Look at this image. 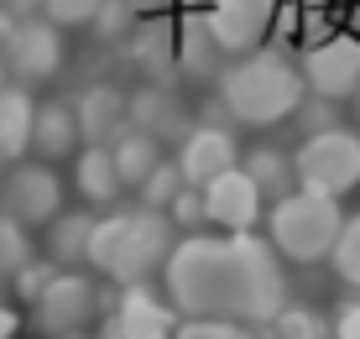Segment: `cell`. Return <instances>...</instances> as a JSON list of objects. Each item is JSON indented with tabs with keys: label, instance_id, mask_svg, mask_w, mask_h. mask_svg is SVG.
<instances>
[{
	"label": "cell",
	"instance_id": "f1b7e54d",
	"mask_svg": "<svg viewBox=\"0 0 360 339\" xmlns=\"http://www.w3.org/2000/svg\"><path fill=\"white\" fill-rule=\"evenodd\" d=\"M99 6H105V0H37V16L63 32V27H89Z\"/></svg>",
	"mask_w": 360,
	"mask_h": 339
},
{
	"label": "cell",
	"instance_id": "1f68e13d",
	"mask_svg": "<svg viewBox=\"0 0 360 339\" xmlns=\"http://www.w3.org/2000/svg\"><path fill=\"white\" fill-rule=\"evenodd\" d=\"M53 277H58V267H53V261L32 256V261H27V267H21L16 277H11V282H16V298H21V303H27V308H32L37 298H42V287L53 282Z\"/></svg>",
	"mask_w": 360,
	"mask_h": 339
},
{
	"label": "cell",
	"instance_id": "ab89813d",
	"mask_svg": "<svg viewBox=\"0 0 360 339\" xmlns=\"http://www.w3.org/2000/svg\"><path fill=\"white\" fill-rule=\"evenodd\" d=\"M0 172H6V157H0Z\"/></svg>",
	"mask_w": 360,
	"mask_h": 339
},
{
	"label": "cell",
	"instance_id": "9c48e42d",
	"mask_svg": "<svg viewBox=\"0 0 360 339\" xmlns=\"http://www.w3.org/2000/svg\"><path fill=\"white\" fill-rule=\"evenodd\" d=\"M297 79H303V94H314V99H329V105L350 99L360 89V37H350V32L319 37L297 63Z\"/></svg>",
	"mask_w": 360,
	"mask_h": 339
},
{
	"label": "cell",
	"instance_id": "ba28073f",
	"mask_svg": "<svg viewBox=\"0 0 360 339\" xmlns=\"http://www.w3.org/2000/svg\"><path fill=\"white\" fill-rule=\"evenodd\" d=\"M63 58H68L63 32L47 27L42 16L16 21V27H11V37L0 42V68L16 79V89H32V84L58 79V73H63Z\"/></svg>",
	"mask_w": 360,
	"mask_h": 339
},
{
	"label": "cell",
	"instance_id": "7a4b0ae2",
	"mask_svg": "<svg viewBox=\"0 0 360 339\" xmlns=\"http://www.w3.org/2000/svg\"><path fill=\"white\" fill-rule=\"evenodd\" d=\"M297 99H303V79L282 47H256L219 68V110H230L240 125H256V131L282 125L292 120Z\"/></svg>",
	"mask_w": 360,
	"mask_h": 339
},
{
	"label": "cell",
	"instance_id": "8fae6325",
	"mask_svg": "<svg viewBox=\"0 0 360 339\" xmlns=\"http://www.w3.org/2000/svg\"><path fill=\"white\" fill-rule=\"evenodd\" d=\"M172 167H178L183 188H204V183H214L219 172L240 167V141H235L230 125H209L204 120V125H193V131L178 141Z\"/></svg>",
	"mask_w": 360,
	"mask_h": 339
},
{
	"label": "cell",
	"instance_id": "74e56055",
	"mask_svg": "<svg viewBox=\"0 0 360 339\" xmlns=\"http://www.w3.org/2000/svg\"><path fill=\"white\" fill-rule=\"evenodd\" d=\"M63 339H89V334H63Z\"/></svg>",
	"mask_w": 360,
	"mask_h": 339
},
{
	"label": "cell",
	"instance_id": "f35d334b",
	"mask_svg": "<svg viewBox=\"0 0 360 339\" xmlns=\"http://www.w3.org/2000/svg\"><path fill=\"white\" fill-rule=\"evenodd\" d=\"M0 89H6V68H0Z\"/></svg>",
	"mask_w": 360,
	"mask_h": 339
},
{
	"label": "cell",
	"instance_id": "f546056e",
	"mask_svg": "<svg viewBox=\"0 0 360 339\" xmlns=\"http://www.w3.org/2000/svg\"><path fill=\"white\" fill-rule=\"evenodd\" d=\"M292 120H297V131H303V141H308V136H324V131L340 125V105L303 94V99H297V110H292Z\"/></svg>",
	"mask_w": 360,
	"mask_h": 339
},
{
	"label": "cell",
	"instance_id": "52a82bcc",
	"mask_svg": "<svg viewBox=\"0 0 360 339\" xmlns=\"http://www.w3.org/2000/svg\"><path fill=\"white\" fill-rule=\"evenodd\" d=\"M99 313V282L84 271H58L42 287V298L32 303V329L42 339H63V334H89Z\"/></svg>",
	"mask_w": 360,
	"mask_h": 339
},
{
	"label": "cell",
	"instance_id": "2e32d148",
	"mask_svg": "<svg viewBox=\"0 0 360 339\" xmlns=\"http://www.w3.org/2000/svg\"><path fill=\"white\" fill-rule=\"evenodd\" d=\"M27 152H32V162H47V167L79 152V125H73L68 99H42V105H32Z\"/></svg>",
	"mask_w": 360,
	"mask_h": 339
},
{
	"label": "cell",
	"instance_id": "d4e9b609",
	"mask_svg": "<svg viewBox=\"0 0 360 339\" xmlns=\"http://www.w3.org/2000/svg\"><path fill=\"white\" fill-rule=\"evenodd\" d=\"M136 27H141V6H136V0H105V6L94 11V21H89V32L99 42H126Z\"/></svg>",
	"mask_w": 360,
	"mask_h": 339
},
{
	"label": "cell",
	"instance_id": "4dcf8cb0",
	"mask_svg": "<svg viewBox=\"0 0 360 339\" xmlns=\"http://www.w3.org/2000/svg\"><path fill=\"white\" fill-rule=\"evenodd\" d=\"M172 339H266L262 329H240V324H209V319H178Z\"/></svg>",
	"mask_w": 360,
	"mask_h": 339
},
{
	"label": "cell",
	"instance_id": "4fadbf2b",
	"mask_svg": "<svg viewBox=\"0 0 360 339\" xmlns=\"http://www.w3.org/2000/svg\"><path fill=\"white\" fill-rule=\"evenodd\" d=\"M178 313L167 308V298H157L146 282L120 287L105 319V339H172Z\"/></svg>",
	"mask_w": 360,
	"mask_h": 339
},
{
	"label": "cell",
	"instance_id": "3957f363",
	"mask_svg": "<svg viewBox=\"0 0 360 339\" xmlns=\"http://www.w3.org/2000/svg\"><path fill=\"white\" fill-rule=\"evenodd\" d=\"M167 250H172L167 215H152V209L136 204V209H115V215L94 219L84 267H94L99 277H110L115 287H136L152 271H162Z\"/></svg>",
	"mask_w": 360,
	"mask_h": 339
},
{
	"label": "cell",
	"instance_id": "4316f807",
	"mask_svg": "<svg viewBox=\"0 0 360 339\" xmlns=\"http://www.w3.org/2000/svg\"><path fill=\"white\" fill-rule=\"evenodd\" d=\"M32 256H37V250H32V235L21 230V224H11L6 215H0V282H11V277H16V271L27 267Z\"/></svg>",
	"mask_w": 360,
	"mask_h": 339
},
{
	"label": "cell",
	"instance_id": "8992f818",
	"mask_svg": "<svg viewBox=\"0 0 360 339\" xmlns=\"http://www.w3.org/2000/svg\"><path fill=\"white\" fill-rule=\"evenodd\" d=\"M0 215L21 230H47L63 215V178L47 162H11L0 172Z\"/></svg>",
	"mask_w": 360,
	"mask_h": 339
},
{
	"label": "cell",
	"instance_id": "484cf974",
	"mask_svg": "<svg viewBox=\"0 0 360 339\" xmlns=\"http://www.w3.org/2000/svg\"><path fill=\"white\" fill-rule=\"evenodd\" d=\"M329 267H334V277H340L345 287L360 293V215H345L340 241H334V250H329Z\"/></svg>",
	"mask_w": 360,
	"mask_h": 339
},
{
	"label": "cell",
	"instance_id": "d590c367",
	"mask_svg": "<svg viewBox=\"0 0 360 339\" xmlns=\"http://www.w3.org/2000/svg\"><path fill=\"white\" fill-rule=\"evenodd\" d=\"M16 324H21V319H16V313H11L6 303H0V339H11V334H16Z\"/></svg>",
	"mask_w": 360,
	"mask_h": 339
},
{
	"label": "cell",
	"instance_id": "5b68a950",
	"mask_svg": "<svg viewBox=\"0 0 360 339\" xmlns=\"http://www.w3.org/2000/svg\"><path fill=\"white\" fill-rule=\"evenodd\" d=\"M288 157H292V188L297 193H319V198L340 204L360 183V136L345 131V125L297 141V152H288Z\"/></svg>",
	"mask_w": 360,
	"mask_h": 339
},
{
	"label": "cell",
	"instance_id": "d6986e66",
	"mask_svg": "<svg viewBox=\"0 0 360 339\" xmlns=\"http://www.w3.org/2000/svg\"><path fill=\"white\" fill-rule=\"evenodd\" d=\"M105 152H110V167H115L120 188H141V183L152 178V172L162 167V162H167V157H162V146H157L152 136L131 131V125H126V131H120L115 141L105 146Z\"/></svg>",
	"mask_w": 360,
	"mask_h": 339
},
{
	"label": "cell",
	"instance_id": "30bf717a",
	"mask_svg": "<svg viewBox=\"0 0 360 339\" xmlns=\"http://www.w3.org/2000/svg\"><path fill=\"white\" fill-rule=\"evenodd\" d=\"M198 16H204V32H209V42H214L219 53L245 58L277 27V0H209Z\"/></svg>",
	"mask_w": 360,
	"mask_h": 339
},
{
	"label": "cell",
	"instance_id": "277c9868",
	"mask_svg": "<svg viewBox=\"0 0 360 339\" xmlns=\"http://www.w3.org/2000/svg\"><path fill=\"white\" fill-rule=\"evenodd\" d=\"M340 224H345V209L334 198H319V193H292L277 198L266 209V245L277 261H297V267H314V261H329L334 241H340Z\"/></svg>",
	"mask_w": 360,
	"mask_h": 339
},
{
	"label": "cell",
	"instance_id": "7c38bea8",
	"mask_svg": "<svg viewBox=\"0 0 360 339\" xmlns=\"http://www.w3.org/2000/svg\"><path fill=\"white\" fill-rule=\"evenodd\" d=\"M198 198H204V224H214V230H225V235H251L256 224L266 219L262 193L251 188V178H245L240 167H230V172H219L214 183H204Z\"/></svg>",
	"mask_w": 360,
	"mask_h": 339
},
{
	"label": "cell",
	"instance_id": "d6a6232c",
	"mask_svg": "<svg viewBox=\"0 0 360 339\" xmlns=\"http://www.w3.org/2000/svg\"><path fill=\"white\" fill-rule=\"evenodd\" d=\"M167 224H172V230H188V235L204 224V198H198V188H178V193H172Z\"/></svg>",
	"mask_w": 360,
	"mask_h": 339
},
{
	"label": "cell",
	"instance_id": "ac0fdd59",
	"mask_svg": "<svg viewBox=\"0 0 360 339\" xmlns=\"http://www.w3.org/2000/svg\"><path fill=\"white\" fill-rule=\"evenodd\" d=\"M89 209H63L53 224H47V241H42V261H53L58 271H79L84 256H89V235H94Z\"/></svg>",
	"mask_w": 360,
	"mask_h": 339
},
{
	"label": "cell",
	"instance_id": "836d02e7",
	"mask_svg": "<svg viewBox=\"0 0 360 339\" xmlns=\"http://www.w3.org/2000/svg\"><path fill=\"white\" fill-rule=\"evenodd\" d=\"M324 329H329V339H360V293H350V298L334 303V313L324 319Z\"/></svg>",
	"mask_w": 360,
	"mask_h": 339
},
{
	"label": "cell",
	"instance_id": "8d00e7d4",
	"mask_svg": "<svg viewBox=\"0 0 360 339\" xmlns=\"http://www.w3.org/2000/svg\"><path fill=\"white\" fill-rule=\"evenodd\" d=\"M350 99H355V120H360V89H355V94H350Z\"/></svg>",
	"mask_w": 360,
	"mask_h": 339
},
{
	"label": "cell",
	"instance_id": "6da1fadb",
	"mask_svg": "<svg viewBox=\"0 0 360 339\" xmlns=\"http://www.w3.org/2000/svg\"><path fill=\"white\" fill-rule=\"evenodd\" d=\"M162 293L178 319L266 329L288 303V271L256 235H183L162 261Z\"/></svg>",
	"mask_w": 360,
	"mask_h": 339
},
{
	"label": "cell",
	"instance_id": "e0dca14e",
	"mask_svg": "<svg viewBox=\"0 0 360 339\" xmlns=\"http://www.w3.org/2000/svg\"><path fill=\"white\" fill-rule=\"evenodd\" d=\"M126 58L146 73V84H178V27L172 21H141L126 37Z\"/></svg>",
	"mask_w": 360,
	"mask_h": 339
},
{
	"label": "cell",
	"instance_id": "9a60e30c",
	"mask_svg": "<svg viewBox=\"0 0 360 339\" xmlns=\"http://www.w3.org/2000/svg\"><path fill=\"white\" fill-rule=\"evenodd\" d=\"M73 125H79V146H110L126 131V89L120 84H84L68 99Z\"/></svg>",
	"mask_w": 360,
	"mask_h": 339
},
{
	"label": "cell",
	"instance_id": "cb8c5ba5",
	"mask_svg": "<svg viewBox=\"0 0 360 339\" xmlns=\"http://www.w3.org/2000/svg\"><path fill=\"white\" fill-rule=\"evenodd\" d=\"M262 334H266V339H329L324 313L308 308V303H292V298L266 319V329H262Z\"/></svg>",
	"mask_w": 360,
	"mask_h": 339
},
{
	"label": "cell",
	"instance_id": "7402d4cb",
	"mask_svg": "<svg viewBox=\"0 0 360 339\" xmlns=\"http://www.w3.org/2000/svg\"><path fill=\"white\" fill-rule=\"evenodd\" d=\"M32 105L37 99L27 89H16V84H6L0 89V157L16 162L27 152V131H32Z\"/></svg>",
	"mask_w": 360,
	"mask_h": 339
},
{
	"label": "cell",
	"instance_id": "44dd1931",
	"mask_svg": "<svg viewBox=\"0 0 360 339\" xmlns=\"http://www.w3.org/2000/svg\"><path fill=\"white\" fill-rule=\"evenodd\" d=\"M240 172L251 178V188L262 193V204H277V198L292 193V157L277 152V146H256V152H240Z\"/></svg>",
	"mask_w": 360,
	"mask_h": 339
},
{
	"label": "cell",
	"instance_id": "5bb4252c",
	"mask_svg": "<svg viewBox=\"0 0 360 339\" xmlns=\"http://www.w3.org/2000/svg\"><path fill=\"white\" fill-rule=\"evenodd\" d=\"M126 125L141 136H152L157 146L167 141H183V136L193 131V110L183 105L178 89H167V84H141L136 94H126Z\"/></svg>",
	"mask_w": 360,
	"mask_h": 339
},
{
	"label": "cell",
	"instance_id": "603a6c76",
	"mask_svg": "<svg viewBox=\"0 0 360 339\" xmlns=\"http://www.w3.org/2000/svg\"><path fill=\"white\" fill-rule=\"evenodd\" d=\"M214 58H219V47L209 42V32H204V16L198 11H188L183 16V27H178V68H188V73H219L214 68Z\"/></svg>",
	"mask_w": 360,
	"mask_h": 339
},
{
	"label": "cell",
	"instance_id": "83f0119b",
	"mask_svg": "<svg viewBox=\"0 0 360 339\" xmlns=\"http://www.w3.org/2000/svg\"><path fill=\"white\" fill-rule=\"evenodd\" d=\"M178 188H183V178H178V167H172V157H167L152 178L136 188V204L152 209V215H167V204H172V193H178Z\"/></svg>",
	"mask_w": 360,
	"mask_h": 339
},
{
	"label": "cell",
	"instance_id": "ffe728a7",
	"mask_svg": "<svg viewBox=\"0 0 360 339\" xmlns=\"http://www.w3.org/2000/svg\"><path fill=\"white\" fill-rule=\"evenodd\" d=\"M73 188L84 193V209H105V204H115L126 188H120L115 178V167H110V152L105 146H84V152H73Z\"/></svg>",
	"mask_w": 360,
	"mask_h": 339
},
{
	"label": "cell",
	"instance_id": "e575fe53",
	"mask_svg": "<svg viewBox=\"0 0 360 339\" xmlns=\"http://www.w3.org/2000/svg\"><path fill=\"white\" fill-rule=\"evenodd\" d=\"M0 16L16 27V21H32L37 16V0H0Z\"/></svg>",
	"mask_w": 360,
	"mask_h": 339
}]
</instances>
